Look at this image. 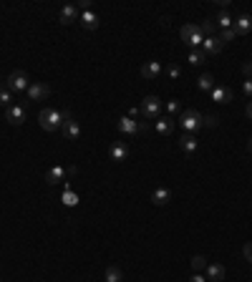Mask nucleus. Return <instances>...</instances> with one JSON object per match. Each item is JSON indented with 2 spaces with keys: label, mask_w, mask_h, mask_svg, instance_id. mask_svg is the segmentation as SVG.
I'll list each match as a JSON object with an SVG mask.
<instances>
[{
  "label": "nucleus",
  "mask_w": 252,
  "mask_h": 282,
  "mask_svg": "<svg viewBox=\"0 0 252 282\" xmlns=\"http://www.w3.org/2000/svg\"><path fill=\"white\" fill-rule=\"evenodd\" d=\"M63 119H66V114L58 111V108H43V111L38 114V124L43 131H58L63 126Z\"/></svg>",
  "instance_id": "1"
},
{
  "label": "nucleus",
  "mask_w": 252,
  "mask_h": 282,
  "mask_svg": "<svg viewBox=\"0 0 252 282\" xmlns=\"http://www.w3.org/2000/svg\"><path fill=\"white\" fill-rule=\"evenodd\" d=\"M182 128H184V134H194L197 128L204 126V116L197 111V108H187V111L179 114V121H177Z\"/></svg>",
  "instance_id": "2"
},
{
  "label": "nucleus",
  "mask_w": 252,
  "mask_h": 282,
  "mask_svg": "<svg viewBox=\"0 0 252 282\" xmlns=\"http://www.w3.org/2000/svg\"><path fill=\"white\" fill-rule=\"evenodd\" d=\"M182 40L187 43L189 48H202V43H204V33H202V28L199 26H184L182 28Z\"/></svg>",
  "instance_id": "3"
},
{
  "label": "nucleus",
  "mask_w": 252,
  "mask_h": 282,
  "mask_svg": "<svg viewBox=\"0 0 252 282\" xmlns=\"http://www.w3.org/2000/svg\"><path fill=\"white\" fill-rule=\"evenodd\" d=\"M159 114H161V101H159V96H146L144 103H141V116L149 119V121H154V119H159Z\"/></svg>",
  "instance_id": "4"
},
{
  "label": "nucleus",
  "mask_w": 252,
  "mask_h": 282,
  "mask_svg": "<svg viewBox=\"0 0 252 282\" xmlns=\"http://www.w3.org/2000/svg\"><path fill=\"white\" fill-rule=\"evenodd\" d=\"M8 89L15 91V94H23V91L31 89V81H28V76H26L23 71H13V73L8 76Z\"/></svg>",
  "instance_id": "5"
},
{
  "label": "nucleus",
  "mask_w": 252,
  "mask_h": 282,
  "mask_svg": "<svg viewBox=\"0 0 252 282\" xmlns=\"http://www.w3.org/2000/svg\"><path fill=\"white\" fill-rule=\"evenodd\" d=\"M63 136H66L68 141H76L78 136H81V124L71 116V111H66V119H63Z\"/></svg>",
  "instance_id": "6"
},
{
  "label": "nucleus",
  "mask_w": 252,
  "mask_h": 282,
  "mask_svg": "<svg viewBox=\"0 0 252 282\" xmlns=\"http://www.w3.org/2000/svg\"><path fill=\"white\" fill-rule=\"evenodd\" d=\"M116 126H119V131H121V134H126V136L141 134V124H139V121H134L131 116H121Z\"/></svg>",
  "instance_id": "7"
},
{
  "label": "nucleus",
  "mask_w": 252,
  "mask_h": 282,
  "mask_svg": "<svg viewBox=\"0 0 252 282\" xmlns=\"http://www.w3.org/2000/svg\"><path fill=\"white\" fill-rule=\"evenodd\" d=\"M5 119L13 124V126H20L26 121V106L23 103H13L10 108H5Z\"/></svg>",
  "instance_id": "8"
},
{
  "label": "nucleus",
  "mask_w": 252,
  "mask_h": 282,
  "mask_svg": "<svg viewBox=\"0 0 252 282\" xmlns=\"http://www.w3.org/2000/svg\"><path fill=\"white\" fill-rule=\"evenodd\" d=\"M164 73V66L159 61H149V63H144L141 66V76L146 78V81H154V78H159Z\"/></svg>",
  "instance_id": "9"
},
{
  "label": "nucleus",
  "mask_w": 252,
  "mask_h": 282,
  "mask_svg": "<svg viewBox=\"0 0 252 282\" xmlns=\"http://www.w3.org/2000/svg\"><path fill=\"white\" fill-rule=\"evenodd\" d=\"M51 96V89L46 83H31V89H28V98L31 101H46Z\"/></svg>",
  "instance_id": "10"
},
{
  "label": "nucleus",
  "mask_w": 252,
  "mask_h": 282,
  "mask_svg": "<svg viewBox=\"0 0 252 282\" xmlns=\"http://www.w3.org/2000/svg\"><path fill=\"white\" fill-rule=\"evenodd\" d=\"M235 98V94H232V89H227V86H215L212 89V101H217V103H229Z\"/></svg>",
  "instance_id": "11"
},
{
  "label": "nucleus",
  "mask_w": 252,
  "mask_h": 282,
  "mask_svg": "<svg viewBox=\"0 0 252 282\" xmlns=\"http://www.w3.org/2000/svg\"><path fill=\"white\" fill-rule=\"evenodd\" d=\"M204 272H207V280H209V282H222V280H224V275H227V272H224V267H222L220 262H209Z\"/></svg>",
  "instance_id": "12"
},
{
  "label": "nucleus",
  "mask_w": 252,
  "mask_h": 282,
  "mask_svg": "<svg viewBox=\"0 0 252 282\" xmlns=\"http://www.w3.org/2000/svg\"><path fill=\"white\" fill-rule=\"evenodd\" d=\"M197 146H199V139H197L194 134H184V136L179 139V149L184 151V154H194Z\"/></svg>",
  "instance_id": "13"
},
{
  "label": "nucleus",
  "mask_w": 252,
  "mask_h": 282,
  "mask_svg": "<svg viewBox=\"0 0 252 282\" xmlns=\"http://www.w3.org/2000/svg\"><path fill=\"white\" fill-rule=\"evenodd\" d=\"M109 154H111L114 161H126V157H129V146H126V141H116V144H111Z\"/></svg>",
  "instance_id": "14"
},
{
  "label": "nucleus",
  "mask_w": 252,
  "mask_h": 282,
  "mask_svg": "<svg viewBox=\"0 0 252 282\" xmlns=\"http://www.w3.org/2000/svg\"><path fill=\"white\" fill-rule=\"evenodd\" d=\"M202 51H204V56H217V53L222 51V43H220V38H217V35H209V38H204V43H202Z\"/></svg>",
  "instance_id": "15"
},
{
  "label": "nucleus",
  "mask_w": 252,
  "mask_h": 282,
  "mask_svg": "<svg viewBox=\"0 0 252 282\" xmlns=\"http://www.w3.org/2000/svg\"><path fill=\"white\" fill-rule=\"evenodd\" d=\"M174 126H177L174 119H157V121H154V128H157L159 136H169V134L174 131Z\"/></svg>",
  "instance_id": "16"
},
{
  "label": "nucleus",
  "mask_w": 252,
  "mask_h": 282,
  "mask_svg": "<svg viewBox=\"0 0 252 282\" xmlns=\"http://www.w3.org/2000/svg\"><path fill=\"white\" fill-rule=\"evenodd\" d=\"M63 179H66V169H63L61 164H56V166L48 169V174H46V182H48V184H58V182H63Z\"/></svg>",
  "instance_id": "17"
},
{
  "label": "nucleus",
  "mask_w": 252,
  "mask_h": 282,
  "mask_svg": "<svg viewBox=\"0 0 252 282\" xmlns=\"http://www.w3.org/2000/svg\"><path fill=\"white\" fill-rule=\"evenodd\" d=\"M81 26L86 28V31H96L98 28V15L96 13H91V10H86V13H81Z\"/></svg>",
  "instance_id": "18"
},
{
  "label": "nucleus",
  "mask_w": 252,
  "mask_h": 282,
  "mask_svg": "<svg viewBox=\"0 0 252 282\" xmlns=\"http://www.w3.org/2000/svg\"><path fill=\"white\" fill-rule=\"evenodd\" d=\"M76 18H78V8H76V5H63V8H61V23H63V26L73 23Z\"/></svg>",
  "instance_id": "19"
},
{
  "label": "nucleus",
  "mask_w": 252,
  "mask_h": 282,
  "mask_svg": "<svg viewBox=\"0 0 252 282\" xmlns=\"http://www.w3.org/2000/svg\"><path fill=\"white\" fill-rule=\"evenodd\" d=\"M235 31L242 35V33H250L252 31V15H247V13H242L237 20H235Z\"/></svg>",
  "instance_id": "20"
},
{
  "label": "nucleus",
  "mask_w": 252,
  "mask_h": 282,
  "mask_svg": "<svg viewBox=\"0 0 252 282\" xmlns=\"http://www.w3.org/2000/svg\"><path fill=\"white\" fill-rule=\"evenodd\" d=\"M169 199H172V191L166 189V187L157 189V191H154V197H152V202H154L157 207H164V204H169Z\"/></svg>",
  "instance_id": "21"
},
{
  "label": "nucleus",
  "mask_w": 252,
  "mask_h": 282,
  "mask_svg": "<svg viewBox=\"0 0 252 282\" xmlns=\"http://www.w3.org/2000/svg\"><path fill=\"white\" fill-rule=\"evenodd\" d=\"M215 86H217V83H215V78L209 76V73H202V76H199V81H197V89H199V91H204V94H212Z\"/></svg>",
  "instance_id": "22"
},
{
  "label": "nucleus",
  "mask_w": 252,
  "mask_h": 282,
  "mask_svg": "<svg viewBox=\"0 0 252 282\" xmlns=\"http://www.w3.org/2000/svg\"><path fill=\"white\" fill-rule=\"evenodd\" d=\"M103 280H106V282H124V272H121V267H116V265L106 267V272H103Z\"/></svg>",
  "instance_id": "23"
},
{
  "label": "nucleus",
  "mask_w": 252,
  "mask_h": 282,
  "mask_svg": "<svg viewBox=\"0 0 252 282\" xmlns=\"http://www.w3.org/2000/svg\"><path fill=\"white\" fill-rule=\"evenodd\" d=\"M215 20H217L215 26H217V28H222V31H227V28H232V26H235V20H232V15H229L227 10H222V13H220V15H217Z\"/></svg>",
  "instance_id": "24"
},
{
  "label": "nucleus",
  "mask_w": 252,
  "mask_h": 282,
  "mask_svg": "<svg viewBox=\"0 0 252 282\" xmlns=\"http://www.w3.org/2000/svg\"><path fill=\"white\" fill-rule=\"evenodd\" d=\"M61 199H63V204H66V207H76V204H78V194H76L71 187H66V191H63Z\"/></svg>",
  "instance_id": "25"
},
{
  "label": "nucleus",
  "mask_w": 252,
  "mask_h": 282,
  "mask_svg": "<svg viewBox=\"0 0 252 282\" xmlns=\"http://www.w3.org/2000/svg\"><path fill=\"white\" fill-rule=\"evenodd\" d=\"M0 106H5V108L13 106V91L5 89V86H0Z\"/></svg>",
  "instance_id": "26"
},
{
  "label": "nucleus",
  "mask_w": 252,
  "mask_h": 282,
  "mask_svg": "<svg viewBox=\"0 0 252 282\" xmlns=\"http://www.w3.org/2000/svg\"><path fill=\"white\" fill-rule=\"evenodd\" d=\"M187 61L192 63V66H202V63L207 61V56H204V51H202V48H197V51L189 53V58H187Z\"/></svg>",
  "instance_id": "27"
},
{
  "label": "nucleus",
  "mask_w": 252,
  "mask_h": 282,
  "mask_svg": "<svg viewBox=\"0 0 252 282\" xmlns=\"http://www.w3.org/2000/svg\"><path fill=\"white\" fill-rule=\"evenodd\" d=\"M237 35H240V33H237V31H235V26H232V28H227V31H220V35H217V38H220V43H222V46H224V43H229V40H235Z\"/></svg>",
  "instance_id": "28"
},
{
  "label": "nucleus",
  "mask_w": 252,
  "mask_h": 282,
  "mask_svg": "<svg viewBox=\"0 0 252 282\" xmlns=\"http://www.w3.org/2000/svg\"><path fill=\"white\" fill-rule=\"evenodd\" d=\"M207 265H209L207 257H202V254H194V257H192V270H194V272H204Z\"/></svg>",
  "instance_id": "29"
},
{
  "label": "nucleus",
  "mask_w": 252,
  "mask_h": 282,
  "mask_svg": "<svg viewBox=\"0 0 252 282\" xmlns=\"http://www.w3.org/2000/svg\"><path fill=\"white\" fill-rule=\"evenodd\" d=\"M199 28H202V33H204V38H209V35H212V33L217 31V26L212 23V20H204V23H202Z\"/></svg>",
  "instance_id": "30"
},
{
  "label": "nucleus",
  "mask_w": 252,
  "mask_h": 282,
  "mask_svg": "<svg viewBox=\"0 0 252 282\" xmlns=\"http://www.w3.org/2000/svg\"><path fill=\"white\" fill-rule=\"evenodd\" d=\"M166 76H169V78H174V81H179V76H182V68L177 66V63H172V66H166Z\"/></svg>",
  "instance_id": "31"
},
{
  "label": "nucleus",
  "mask_w": 252,
  "mask_h": 282,
  "mask_svg": "<svg viewBox=\"0 0 252 282\" xmlns=\"http://www.w3.org/2000/svg\"><path fill=\"white\" fill-rule=\"evenodd\" d=\"M166 111H169L172 116H174V114H182V106H179V101H169V103H166Z\"/></svg>",
  "instance_id": "32"
},
{
  "label": "nucleus",
  "mask_w": 252,
  "mask_h": 282,
  "mask_svg": "<svg viewBox=\"0 0 252 282\" xmlns=\"http://www.w3.org/2000/svg\"><path fill=\"white\" fill-rule=\"evenodd\" d=\"M242 91H245L247 98H252V78H247V81L242 83Z\"/></svg>",
  "instance_id": "33"
},
{
  "label": "nucleus",
  "mask_w": 252,
  "mask_h": 282,
  "mask_svg": "<svg viewBox=\"0 0 252 282\" xmlns=\"http://www.w3.org/2000/svg\"><path fill=\"white\" fill-rule=\"evenodd\" d=\"M217 121H220V119H217L215 114H209V116H204V126H217Z\"/></svg>",
  "instance_id": "34"
},
{
  "label": "nucleus",
  "mask_w": 252,
  "mask_h": 282,
  "mask_svg": "<svg viewBox=\"0 0 252 282\" xmlns=\"http://www.w3.org/2000/svg\"><path fill=\"white\" fill-rule=\"evenodd\" d=\"M242 254H245V259L252 265V245H245V250H242Z\"/></svg>",
  "instance_id": "35"
},
{
  "label": "nucleus",
  "mask_w": 252,
  "mask_h": 282,
  "mask_svg": "<svg viewBox=\"0 0 252 282\" xmlns=\"http://www.w3.org/2000/svg\"><path fill=\"white\" fill-rule=\"evenodd\" d=\"M78 10H81V13L91 10V0H81V3H78Z\"/></svg>",
  "instance_id": "36"
},
{
  "label": "nucleus",
  "mask_w": 252,
  "mask_h": 282,
  "mask_svg": "<svg viewBox=\"0 0 252 282\" xmlns=\"http://www.w3.org/2000/svg\"><path fill=\"white\" fill-rule=\"evenodd\" d=\"M242 73H245L247 78H252V63H242Z\"/></svg>",
  "instance_id": "37"
},
{
  "label": "nucleus",
  "mask_w": 252,
  "mask_h": 282,
  "mask_svg": "<svg viewBox=\"0 0 252 282\" xmlns=\"http://www.w3.org/2000/svg\"><path fill=\"white\" fill-rule=\"evenodd\" d=\"M189 282H207V277H202V272H194L192 277H189Z\"/></svg>",
  "instance_id": "38"
},
{
  "label": "nucleus",
  "mask_w": 252,
  "mask_h": 282,
  "mask_svg": "<svg viewBox=\"0 0 252 282\" xmlns=\"http://www.w3.org/2000/svg\"><path fill=\"white\" fill-rule=\"evenodd\" d=\"M245 114H247V119H252V103L247 106V111H245Z\"/></svg>",
  "instance_id": "39"
},
{
  "label": "nucleus",
  "mask_w": 252,
  "mask_h": 282,
  "mask_svg": "<svg viewBox=\"0 0 252 282\" xmlns=\"http://www.w3.org/2000/svg\"><path fill=\"white\" fill-rule=\"evenodd\" d=\"M250 151H252V139H250Z\"/></svg>",
  "instance_id": "40"
}]
</instances>
